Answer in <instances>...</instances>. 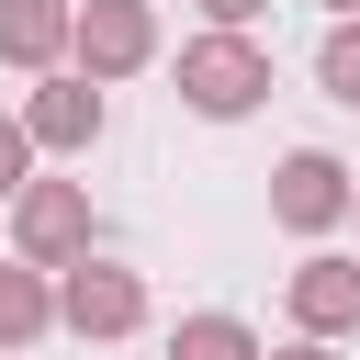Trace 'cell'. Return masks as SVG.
I'll list each match as a JSON object with an SVG mask.
<instances>
[{
  "label": "cell",
  "mask_w": 360,
  "mask_h": 360,
  "mask_svg": "<svg viewBox=\"0 0 360 360\" xmlns=\"http://www.w3.org/2000/svg\"><path fill=\"white\" fill-rule=\"evenodd\" d=\"M315 11H360V0H315Z\"/></svg>",
  "instance_id": "cell-15"
},
{
  "label": "cell",
  "mask_w": 360,
  "mask_h": 360,
  "mask_svg": "<svg viewBox=\"0 0 360 360\" xmlns=\"http://www.w3.org/2000/svg\"><path fill=\"white\" fill-rule=\"evenodd\" d=\"M180 101H191L202 124L259 112V101H270V45H259V34H236V22H202V34L180 45Z\"/></svg>",
  "instance_id": "cell-1"
},
{
  "label": "cell",
  "mask_w": 360,
  "mask_h": 360,
  "mask_svg": "<svg viewBox=\"0 0 360 360\" xmlns=\"http://www.w3.org/2000/svg\"><path fill=\"white\" fill-rule=\"evenodd\" d=\"M101 124H112L101 79H79V68H34V90H22V135H34V158H90Z\"/></svg>",
  "instance_id": "cell-4"
},
{
  "label": "cell",
  "mask_w": 360,
  "mask_h": 360,
  "mask_svg": "<svg viewBox=\"0 0 360 360\" xmlns=\"http://www.w3.org/2000/svg\"><path fill=\"white\" fill-rule=\"evenodd\" d=\"M315 90L360 112V11H326V45H315Z\"/></svg>",
  "instance_id": "cell-11"
},
{
  "label": "cell",
  "mask_w": 360,
  "mask_h": 360,
  "mask_svg": "<svg viewBox=\"0 0 360 360\" xmlns=\"http://www.w3.org/2000/svg\"><path fill=\"white\" fill-rule=\"evenodd\" d=\"M169 360H259V326L248 315H180L169 326Z\"/></svg>",
  "instance_id": "cell-10"
},
{
  "label": "cell",
  "mask_w": 360,
  "mask_h": 360,
  "mask_svg": "<svg viewBox=\"0 0 360 360\" xmlns=\"http://www.w3.org/2000/svg\"><path fill=\"white\" fill-rule=\"evenodd\" d=\"M191 11H202V22H236V34H248V22L270 11V0H191Z\"/></svg>",
  "instance_id": "cell-13"
},
{
  "label": "cell",
  "mask_w": 360,
  "mask_h": 360,
  "mask_svg": "<svg viewBox=\"0 0 360 360\" xmlns=\"http://www.w3.org/2000/svg\"><path fill=\"white\" fill-rule=\"evenodd\" d=\"M0 68H68V0H0Z\"/></svg>",
  "instance_id": "cell-8"
},
{
  "label": "cell",
  "mask_w": 360,
  "mask_h": 360,
  "mask_svg": "<svg viewBox=\"0 0 360 360\" xmlns=\"http://www.w3.org/2000/svg\"><path fill=\"white\" fill-rule=\"evenodd\" d=\"M146 56H158V11H146V0H68V68H79V79L112 90V79H135Z\"/></svg>",
  "instance_id": "cell-3"
},
{
  "label": "cell",
  "mask_w": 360,
  "mask_h": 360,
  "mask_svg": "<svg viewBox=\"0 0 360 360\" xmlns=\"http://www.w3.org/2000/svg\"><path fill=\"white\" fill-rule=\"evenodd\" d=\"M79 248H101L90 191H79V180H22V191H11V259L56 270V259H79Z\"/></svg>",
  "instance_id": "cell-5"
},
{
  "label": "cell",
  "mask_w": 360,
  "mask_h": 360,
  "mask_svg": "<svg viewBox=\"0 0 360 360\" xmlns=\"http://www.w3.org/2000/svg\"><path fill=\"white\" fill-rule=\"evenodd\" d=\"M270 214H281L292 236H338V225H349V169H338L326 146H292V158L270 169Z\"/></svg>",
  "instance_id": "cell-6"
},
{
  "label": "cell",
  "mask_w": 360,
  "mask_h": 360,
  "mask_svg": "<svg viewBox=\"0 0 360 360\" xmlns=\"http://www.w3.org/2000/svg\"><path fill=\"white\" fill-rule=\"evenodd\" d=\"M34 180V135H22V112H0V202Z\"/></svg>",
  "instance_id": "cell-12"
},
{
  "label": "cell",
  "mask_w": 360,
  "mask_h": 360,
  "mask_svg": "<svg viewBox=\"0 0 360 360\" xmlns=\"http://www.w3.org/2000/svg\"><path fill=\"white\" fill-rule=\"evenodd\" d=\"M281 304H292V326H304V338H349V326H360V259H349V248L292 259Z\"/></svg>",
  "instance_id": "cell-7"
},
{
  "label": "cell",
  "mask_w": 360,
  "mask_h": 360,
  "mask_svg": "<svg viewBox=\"0 0 360 360\" xmlns=\"http://www.w3.org/2000/svg\"><path fill=\"white\" fill-rule=\"evenodd\" d=\"M259 360H338V338H304V326H292V338H281V349H259Z\"/></svg>",
  "instance_id": "cell-14"
},
{
  "label": "cell",
  "mask_w": 360,
  "mask_h": 360,
  "mask_svg": "<svg viewBox=\"0 0 360 360\" xmlns=\"http://www.w3.org/2000/svg\"><path fill=\"white\" fill-rule=\"evenodd\" d=\"M56 326H68V338H135V326H146V281H135L124 259L79 248V259H56Z\"/></svg>",
  "instance_id": "cell-2"
},
{
  "label": "cell",
  "mask_w": 360,
  "mask_h": 360,
  "mask_svg": "<svg viewBox=\"0 0 360 360\" xmlns=\"http://www.w3.org/2000/svg\"><path fill=\"white\" fill-rule=\"evenodd\" d=\"M45 326H56V270L0 259V360H11V349H34Z\"/></svg>",
  "instance_id": "cell-9"
},
{
  "label": "cell",
  "mask_w": 360,
  "mask_h": 360,
  "mask_svg": "<svg viewBox=\"0 0 360 360\" xmlns=\"http://www.w3.org/2000/svg\"><path fill=\"white\" fill-rule=\"evenodd\" d=\"M349 214H360V169H349Z\"/></svg>",
  "instance_id": "cell-16"
}]
</instances>
